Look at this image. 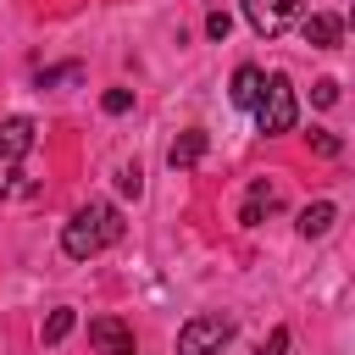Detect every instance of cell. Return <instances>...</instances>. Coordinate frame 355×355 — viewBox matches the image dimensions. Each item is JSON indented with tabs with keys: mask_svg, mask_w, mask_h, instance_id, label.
Here are the masks:
<instances>
[{
	"mask_svg": "<svg viewBox=\"0 0 355 355\" xmlns=\"http://www.w3.org/2000/svg\"><path fill=\"white\" fill-rule=\"evenodd\" d=\"M122 239V211L105 205V200H89L83 211H72V222L61 227V250L72 261H94L100 250H111Z\"/></svg>",
	"mask_w": 355,
	"mask_h": 355,
	"instance_id": "6da1fadb",
	"label": "cell"
},
{
	"mask_svg": "<svg viewBox=\"0 0 355 355\" xmlns=\"http://www.w3.org/2000/svg\"><path fill=\"white\" fill-rule=\"evenodd\" d=\"M294 116H300L294 83H288L283 72H272V78H266V89H261V100H255V128L272 139V133H288V128H294Z\"/></svg>",
	"mask_w": 355,
	"mask_h": 355,
	"instance_id": "7a4b0ae2",
	"label": "cell"
},
{
	"mask_svg": "<svg viewBox=\"0 0 355 355\" xmlns=\"http://www.w3.org/2000/svg\"><path fill=\"white\" fill-rule=\"evenodd\" d=\"M233 344V322L227 316H189L178 327V355H222Z\"/></svg>",
	"mask_w": 355,
	"mask_h": 355,
	"instance_id": "3957f363",
	"label": "cell"
},
{
	"mask_svg": "<svg viewBox=\"0 0 355 355\" xmlns=\"http://www.w3.org/2000/svg\"><path fill=\"white\" fill-rule=\"evenodd\" d=\"M300 6H305V0H244V22H250L261 39H277L283 28L300 22Z\"/></svg>",
	"mask_w": 355,
	"mask_h": 355,
	"instance_id": "277c9868",
	"label": "cell"
},
{
	"mask_svg": "<svg viewBox=\"0 0 355 355\" xmlns=\"http://www.w3.org/2000/svg\"><path fill=\"white\" fill-rule=\"evenodd\" d=\"M89 344L100 355H133V327L122 316H94L89 322Z\"/></svg>",
	"mask_w": 355,
	"mask_h": 355,
	"instance_id": "5b68a950",
	"label": "cell"
},
{
	"mask_svg": "<svg viewBox=\"0 0 355 355\" xmlns=\"http://www.w3.org/2000/svg\"><path fill=\"white\" fill-rule=\"evenodd\" d=\"M33 139H39L33 116H6V122H0V166H17V161L33 150Z\"/></svg>",
	"mask_w": 355,
	"mask_h": 355,
	"instance_id": "8992f818",
	"label": "cell"
},
{
	"mask_svg": "<svg viewBox=\"0 0 355 355\" xmlns=\"http://www.w3.org/2000/svg\"><path fill=\"white\" fill-rule=\"evenodd\" d=\"M272 211H277V183L255 178L250 194H244V205H239V222H244V227H261V216H272Z\"/></svg>",
	"mask_w": 355,
	"mask_h": 355,
	"instance_id": "52a82bcc",
	"label": "cell"
},
{
	"mask_svg": "<svg viewBox=\"0 0 355 355\" xmlns=\"http://www.w3.org/2000/svg\"><path fill=\"white\" fill-rule=\"evenodd\" d=\"M200 155H205V128H183V133L172 139V150H166L172 172H189V166H200Z\"/></svg>",
	"mask_w": 355,
	"mask_h": 355,
	"instance_id": "ba28073f",
	"label": "cell"
},
{
	"mask_svg": "<svg viewBox=\"0 0 355 355\" xmlns=\"http://www.w3.org/2000/svg\"><path fill=\"white\" fill-rule=\"evenodd\" d=\"M300 33H305V44L333 50V44L344 39V22H338V17H327V11H316V17H305V22H300Z\"/></svg>",
	"mask_w": 355,
	"mask_h": 355,
	"instance_id": "9c48e42d",
	"label": "cell"
},
{
	"mask_svg": "<svg viewBox=\"0 0 355 355\" xmlns=\"http://www.w3.org/2000/svg\"><path fill=\"white\" fill-rule=\"evenodd\" d=\"M261 89H266V72L261 67H239L233 72V105H244V111H255V100H261Z\"/></svg>",
	"mask_w": 355,
	"mask_h": 355,
	"instance_id": "30bf717a",
	"label": "cell"
},
{
	"mask_svg": "<svg viewBox=\"0 0 355 355\" xmlns=\"http://www.w3.org/2000/svg\"><path fill=\"white\" fill-rule=\"evenodd\" d=\"M333 222H338L333 200H316V205H305V211H300V233H305V239H322Z\"/></svg>",
	"mask_w": 355,
	"mask_h": 355,
	"instance_id": "8fae6325",
	"label": "cell"
},
{
	"mask_svg": "<svg viewBox=\"0 0 355 355\" xmlns=\"http://www.w3.org/2000/svg\"><path fill=\"white\" fill-rule=\"evenodd\" d=\"M72 327H78V311H72V305L50 311V322H44V344H61V338H67Z\"/></svg>",
	"mask_w": 355,
	"mask_h": 355,
	"instance_id": "7c38bea8",
	"label": "cell"
},
{
	"mask_svg": "<svg viewBox=\"0 0 355 355\" xmlns=\"http://www.w3.org/2000/svg\"><path fill=\"white\" fill-rule=\"evenodd\" d=\"M100 105H105L111 116H122V111L133 105V89H105V100H100Z\"/></svg>",
	"mask_w": 355,
	"mask_h": 355,
	"instance_id": "4fadbf2b",
	"label": "cell"
},
{
	"mask_svg": "<svg viewBox=\"0 0 355 355\" xmlns=\"http://www.w3.org/2000/svg\"><path fill=\"white\" fill-rule=\"evenodd\" d=\"M116 189L139 200V194H144V183H139V166H122V172H116Z\"/></svg>",
	"mask_w": 355,
	"mask_h": 355,
	"instance_id": "5bb4252c",
	"label": "cell"
},
{
	"mask_svg": "<svg viewBox=\"0 0 355 355\" xmlns=\"http://www.w3.org/2000/svg\"><path fill=\"white\" fill-rule=\"evenodd\" d=\"M227 28H233L227 11H211V17H205V33H211V39H227Z\"/></svg>",
	"mask_w": 355,
	"mask_h": 355,
	"instance_id": "9a60e30c",
	"label": "cell"
},
{
	"mask_svg": "<svg viewBox=\"0 0 355 355\" xmlns=\"http://www.w3.org/2000/svg\"><path fill=\"white\" fill-rule=\"evenodd\" d=\"M311 100H316V105H333V100H338V83H333V78L311 83Z\"/></svg>",
	"mask_w": 355,
	"mask_h": 355,
	"instance_id": "2e32d148",
	"label": "cell"
},
{
	"mask_svg": "<svg viewBox=\"0 0 355 355\" xmlns=\"http://www.w3.org/2000/svg\"><path fill=\"white\" fill-rule=\"evenodd\" d=\"M261 355H288V327H272V338L261 344Z\"/></svg>",
	"mask_w": 355,
	"mask_h": 355,
	"instance_id": "e0dca14e",
	"label": "cell"
},
{
	"mask_svg": "<svg viewBox=\"0 0 355 355\" xmlns=\"http://www.w3.org/2000/svg\"><path fill=\"white\" fill-rule=\"evenodd\" d=\"M311 150H316V155H338V139H333V133H311Z\"/></svg>",
	"mask_w": 355,
	"mask_h": 355,
	"instance_id": "ac0fdd59",
	"label": "cell"
},
{
	"mask_svg": "<svg viewBox=\"0 0 355 355\" xmlns=\"http://www.w3.org/2000/svg\"><path fill=\"white\" fill-rule=\"evenodd\" d=\"M349 28H355V11H349Z\"/></svg>",
	"mask_w": 355,
	"mask_h": 355,
	"instance_id": "d6986e66",
	"label": "cell"
}]
</instances>
